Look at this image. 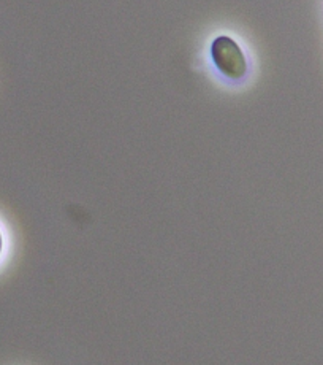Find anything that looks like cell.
<instances>
[{
	"label": "cell",
	"instance_id": "obj_1",
	"mask_svg": "<svg viewBox=\"0 0 323 365\" xmlns=\"http://www.w3.org/2000/svg\"><path fill=\"white\" fill-rule=\"evenodd\" d=\"M211 59L222 76L230 81H243L249 72V64L241 46L228 35H219L211 43Z\"/></svg>",
	"mask_w": 323,
	"mask_h": 365
},
{
	"label": "cell",
	"instance_id": "obj_2",
	"mask_svg": "<svg viewBox=\"0 0 323 365\" xmlns=\"http://www.w3.org/2000/svg\"><path fill=\"white\" fill-rule=\"evenodd\" d=\"M0 251H2V235H0Z\"/></svg>",
	"mask_w": 323,
	"mask_h": 365
}]
</instances>
